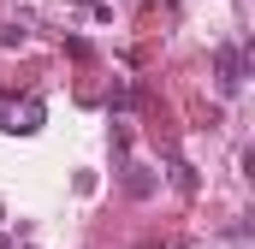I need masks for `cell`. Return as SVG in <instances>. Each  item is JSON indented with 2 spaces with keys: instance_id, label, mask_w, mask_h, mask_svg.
I'll return each mask as SVG.
<instances>
[{
  "instance_id": "obj_2",
  "label": "cell",
  "mask_w": 255,
  "mask_h": 249,
  "mask_svg": "<svg viewBox=\"0 0 255 249\" xmlns=\"http://www.w3.org/2000/svg\"><path fill=\"white\" fill-rule=\"evenodd\" d=\"M36 124H42V101H24V113H12V130H24V136H30Z\"/></svg>"
},
{
  "instance_id": "obj_1",
  "label": "cell",
  "mask_w": 255,
  "mask_h": 249,
  "mask_svg": "<svg viewBox=\"0 0 255 249\" xmlns=\"http://www.w3.org/2000/svg\"><path fill=\"white\" fill-rule=\"evenodd\" d=\"M244 77H250V54H244L238 42L214 48V83H220V95H238V89H244Z\"/></svg>"
},
{
  "instance_id": "obj_3",
  "label": "cell",
  "mask_w": 255,
  "mask_h": 249,
  "mask_svg": "<svg viewBox=\"0 0 255 249\" xmlns=\"http://www.w3.org/2000/svg\"><path fill=\"white\" fill-rule=\"evenodd\" d=\"M24 249H36V244H24Z\"/></svg>"
}]
</instances>
